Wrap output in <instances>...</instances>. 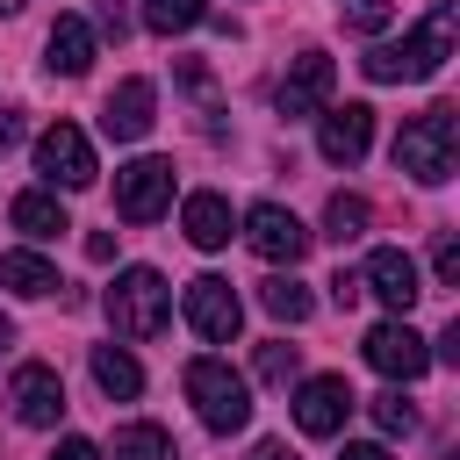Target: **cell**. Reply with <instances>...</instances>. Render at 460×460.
Returning a JSON list of instances; mask_svg holds the SVG:
<instances>
[{
	"mask_svg": "<svg viewBox=\"0 0 460 460\" xmlns=\"http://www.w3.org/2000/svg\"><path fill=\"white\" fill-rule=\"evenodd\" d=\"M36 172L50 180V187H93V144H86V129L79 122H50L43 137H36Z\"/></svg>",
	"mask_w": 460,
	"mask_h": 460,
	"instance_id": "cell-6",
	"label": "cell"
},
{
	"mask_svg": "<svg viewBox=\"0 0 460 460\" xmlns=\"http://www.w3.org/2000/svg\"><path fill=\"white\" fill-rule=\"evenodd\" d=\"M359 295H367V288H359V273H338V280H331V302H338V309H352Z\"/></svg>",
	"mask_w": 460,
	"mask_h": 460,
	"instance_id": "cell-30",
	"label": "cell"
},
{
	"mask_svg": "<svg viewBox=\"0 0 460 460\" xmlns=\"http://www.w3.org/2000/svg\"><path fill=\"white\" fill-rule=\"evenodd\" d=\"M7 402H14V417H22V424H58V417H65V381H58L43 359H29V367H14Z\"/></svg>",
	"mask_w": 460,
	"mask_h": 460,
	"instance_id": "cell-14",
	"label": "cell"
},
{
	"mask_svg": "<svg viewBox=\"0 0 460 460\" xmlns=\"http://www.w3.org/2000/svg\"><path fill=\"white\" fill-rule=\"evenodd\" d=\"M259 302H266V316H280V323H302L316 302H309V288L302 280H288V273H273V280H259Z\"/></svg>",
	"mask_w": 460,
	"mask_h": 460,
	"instance_id": "cell-22",
	"label": "cell"
},
{
	"mask_svg": "<svg viewBox=\"0 0 460 460\" xmlns=\"http://www.w3.org/2000/svg\"><path fill=\"white\" fill-rule=\"evenodd\" d=\"M115 460H180V446L158 424H122L115 431Z\"/></svg>",
	"mask_w": 460,
	"mask_h": 460,
	"instance_id": "cell-21",
	"label": "cell"
},
{
	"mask_svg": "<svg viewBox=\"0 0 460 460\" xmlns=\"http://www.w3.org/2000/svg\"><path fill=\"white\" fill-rule=\"evenodd\" d=\"M338 460H388V446H374V438H359V446H345Z\"/></svg>",
	"mask_w": 460,
	"mask_h": 460,
	"instance_id": "cell-36",
	"label": "cell"
},
{
	"mask_svg": "<svg viewBox=\"0 0 460 460\" xmlns=\"http://www.w3.org/2000/svg\"><path fill=\"white\" fill-rule=\"evenodd\" d=\"M338 7H345V0H338Z\"/></svg>",
	"mask_w": 460,
	"mask_h": 460,
	"instance_id": "cell-39",
	"label": "cell"
},
{
	"mask_svg": "<svg viewBox=\"0 0 460 460\" xmlns=\"http://www.w3.org/2000/svg\"><path fill=\"white\" fill-rule=\"evenodd\" d=\"M453 36H460L453 0H431V7H424V22H417L410 36H395V43H374V50L359 58V72H367L374 86H395V79H431V72L453 58Z\"/></svg>",
	"mask_w": 460,
	"mask_h": 460,
	"instance_id": "cell-1",
	"label": "cell"
},
{
	"mask_svg": "<svg viewBox=\"0 0 460 460\" xmlns=\"http://www.w3.org/2000/svg\"><path fill=\"white\" fill-rule=\"evenodd\" d=\"M194 22H208V0H144V29H158V36H180Z\"/></svg>",
	"mask_w": 460,
	"mask_h": 460,
	"instance_id": "cell-23",
	"label": "cell"
},
{
	"mask_svg": "<svg viewBox=\"0 0 460 460\" xmlns=\"http://www.w3.org/2000/svg\"><path fill=\"white\" fill-rule=\"evenodd\" d=\"M180 230H187V244H201V252H223V244L237 237V216H230V201H223V194H187V208H180Z\"/></svg>",
	"mask_w": 460,
	"mask_h": 460,
	"instance_id": "cell-16",
	"label": "cell"
},
{
	"mask_svg": "<svg viewBox=\"0 0 460 460\" xmlns=\"http://www.w3.org/2000/svg\"><path fill=\"white\" fill-rule=\"evenodd\" d=\"M172 208V165L165 158H129L115 172V216L122 223H158Z\"/></svg>",
	"mask_w": 460,
	"mask_h": 460,
	"instance_id": "cell-5",
	"label": "cell"
},
{
	"mask_svg": "<svg viewBox=\"0 0 460 460\" xmlns=\"http://www.w3.org/2000/svg\"><path fill=\"white\" fill-rule=\"evenodd\" d=\"M86 259H93V266H108V259H115V237H108V230H93V237H86Z\"/></svg>",
	"mask_w": 460,
	"mask_h": 460,
	"instance_id": "cell-33",
	"label": "cell"
},
{
	"mask_svg": "<svg viewBox=\"0 0 460 460\" xmlns=\"http://www.w3.org/2000/svg\"><path fill=\"white\" fill-rule=\"evenodd\" d=\"M323 237H331V244L367 237V201H359V194H331V208H323Z\"/></svg>",
	"mask_w": 460,
	"mask_h": 460,
	"instance_id": "cell-24",
	"label": "cell"
},
{
	"mask_svg": "<svg viewBox=\"0 0 460 460\" xmlns=\"http://www.w3.org/2000/svg\"><path fill=\"white\" fill-rule=\"evenodd\" d=\"M43 50H50V72H65V79H86V72H93V29H86L79 14H58Z\"/></svg>",
	"mask_w": 460,
	"mask_h": 460,
	"instance_id": "cell-17",
	"label": "cell"
},
{
	"mask_svg": "<svg viewBox=\"0 0 460 460\" xmlns=\"http://www.w3.org/2000/svg\"><path fill=\"white\" fill-rule=\"evenodd\" d=\"M359 288H367L374 302H388L395 316H410V309H417V295H424V280H417V259H410V252H395V244L367 252V273H359Z\"/></svg>",
	"mask_w": 460,
	"mask_h": 460,
	"instance_id": "cell-11",
	"label": "cell"
},
{
	"mask_svg": "<svg viewBox=\"0 0 460 460\" xmlns=\"http://www.w3.org/2000/svg\"><path fill=\"white\" fill-rule=\"evenodd\" d=\"M367 367H374V374H388V381H417V374L431 367V345H424L402 316H388V323H374V331H367Z\"/></svg>",
	"mask_w": 460,
	"mask_h": 460,
	"instance_id": "cell-10",
	"label": "cell"
},
{
	"mask_svg": "<svg viewBox=\"0 0 460 460\" xmlns=\"http://www.w3.org/2000/svg\"><path fill=\"white\" fill-rule=\"evenodd\" d=\"M352 388H345V374H309L302 388H295V424L309 431V438H338L345 431V417H352Z\"/></svg>",
	"mask_w": 460,
	"mask_h": 460,
	"instance_id": "cell-8",
	"label": "cell"
},
{
	"mask_svg": "<svg viewBox=\"0 0 460 460\" xmlns=\"http://www.w3.org/2000/svg\"><path fill=\"white\" fill-rule=\"evenodd\" d=\"M453 151H460V108L453 101H431L424 115H410L395 129V172H410L417 187L453 180Z\"/></svg>",
	"mask_w": 460,
	"mask_h": 460,
	"instance_id": "cell-2",
	"label": "cell"
},
{
	"mask_svg": "<svg viewBox=\"0 0 460 460\" xmlns=\"http://www.w3.org/2000/svg\"><path fill=\"white\" fill-rule=\"evenodd\" d=\"M22 7H29V0H0V14H22Z\"/></svg>",
	"mask_w": 460,
	"mask_h": 460,
	"instance_id": "cell-37",
	"label": "cell"
},
{
	"mask_svg": "<svg viewBox=\"0 0 460 460\" xmlns=\"http://www.w3.org/2000/svg\"><path fill=\"white\" fill-rule=\"evenodd\" d=\"M93 381H101V395H115V402L144 395V367H137L122 345H93Z\"/></svg>",
	"mask_w": 460,
	"mask_h": 460,
	"instance_id": "cell-19",
	"label": "cell"
},
{
	"mask_svg": "<svg viewBox=\"0 0 460 460\" xmlns=\"http://www.w3.org/2000/svg\"><path fill=\"white\" fill-rule=\"evenodd\" d=\"M108 323H115L122 338H158V331L172 323V288H165V273H151V266L115 273V288H108Z\"/></svg>",
	"mask_w": 460,
	"mask_h": 460,
	"instance_id": "cell-4",
	"label": "cell"
},
{
	"mask_svg": "<svg viewBox=\"0 0 460 460\" xmlns=\"http://www.w3.org/2000/svg\"><path fill=\"white\" fill-rule=\"evenodd\" d=\"M7 338H14V323H7V316H0V345H7Z\"/></svg>",
	"mask_w": 460,
	"mask_h": 460,
	"instance_id": "cell-38",
	"label": "cell"
},
{
	"mask_svg": "<svg viewBox=\"0 0 460 460\" xmlns=\"http://www.w3.org/2000/svg\"><path fill=\"white\" fill-rule=\"evenodd\" d=\"M50 460H101V446H93V438H58Z\"/></svg>",
	"mask_w": 460,
	"mask_h": 460,
	"instance_id": "cell-31",
	"label": "cell"
},
{
	"mask_svg": "<svg viewBox=\"0 0 460 460\" xmlns=\"http://www.w3.org/2000/svg\"><path fill=\"white\" fill-rule=\"evenodd\" d=\"M252 460H295V453H288V438H259V446H252Z\"/></svg>",
	"mask_w": 460,
	"mask_h": 460,
	"instance_id": "cell-35",
	"label": "cell"
},
{
	"mask_svg": "<svg viewBox=\"0 0 460 460\" xmlns=\"http://www.w3.org/2000/svg\"><path fill=\"white\" fill-rule=\"evenodd\" d=\"M331 86H338V65H331L323 50H302V58L288 65V79H280L273 101H280V115L295 122V115H316V108L331 101Z\"/></svg>",
	"mask_w": 460,
	"mask_h": 460,
	"instance_id": "cell-12",
	"label": "cell"
},
{
	"mask_svg": "<svg viewBox=\"0 0 460 460\" xmlns=\"http://www.w3.org/2000/svg\"><path fill=\"white\" fill-rule=\"evenodd\" d=\"M14 144H22V115H7V108H0V151H14Z\"/></svg>",
	"mask_w": 460,
	"mask_h": 460,
	"instance_id": "cell-34",
	"label": "cell"
},
{
	"mask_svg": "<svg viewBox=\"0 0 460 460\" xmlns=\"http://www.w3.org/2000/svg\"><path fill=\"white\" fill-rule=\"evenodd\" d=\"M0 288H14V295H58L65 280H58V266L50 259H36V252H0Z\"/></svg>",
	"mask_w": 460,
	"mask_h": 460,
	"instance_id": "cell-18",
	"label": "cell"
},
{
	"mask_svg": "<svg viewBox=\"0 0 460 460\" xmlns=\"http://www.w3.org/2000/svg\"><path fill=\"white\" fill-rule=\"evenodd\" d=\"M180 79H187L194 93H208V65H201V58H180Z\"/></svg>",
	"mask_w": 460,
	"mask_h": 460,
	"instance_id": "cell-32",
	"label": "cell"
},
{
	"mask_svg": "<svg viewBox=\"0 0 460 460\" xmlns=\"http://www.w3.org/2000/svg\"><path fill=\"white\" fill-rule=\"evenodd\" d=\"M7 216H14V230H22V237H58V230H72L58 194H14V208H7Z\"/></svg>",
	"mask_w": 460,
	"mask_h": 460,
	"instance_id": "cell-20",
	"label": "cell"
},
{
	"mask_svg": "<svg viewBox=\"0 0 460 460\" xmlns=\"http://www.w3.org/2000/svg\"><path fill=\"white\" fill-rule=\"evenodd\" d=\"M374 424H381L388 438H410V431H417V402H410L402 388H381V395H374Z\"/></svg>",
	"mask_w": 460,
	"mask_h": 460,
	"instance_id": "cell-25",
	"label": "cell"
},
{
	"mask_svg": "<svg viewBox=\"0 0 460 460\" xmlns=\"http://www.w3.org/2000/svg\"><path fill=\"white\" fill-rule=\"evenodd\" d=\"M122 29H129V14H122V0H101V36H115V43H122Z\"/></svg>",
	"mask_w": 460,
	"mask_h": 460,
	"instance_id": "cell-29",
	"label": "cell"
},
{
	"mask_svg": "<svg viewBox=\"0 0 460 460\" xmlns=\"http://www.w3.org/2000/svg\"><path fill=\"white\" fill-rule=\"evenodd\" d=\"M180 309H187V323H194L208 345H230V338H237V323H244V302L230 295V280H223V273L187 280V302H180Z\"/></svg>",
	"mask_w": 460,
	"mask_h": 460,
	"instance_id": "cell-7",
	"label": "cell"
},
{
	"mask_svg": "<svg viewBox=\"0 0 460 460\" xmlns=\"http://www.w3.org/2000/svg\"><path fill=\"white\" fill-rule=\"evenodd\" d=\"M180 388H187L194 417H201L216 438H230V431L252 424V388H244V374H230V359H187Z\"/></svg>",
	"mask_w": 460,
	"mask_h": 460,
	"instance_id": "cell-3",
	"label": "cell"
},
{
	"mask_svg": "<svg viewBox=\"0 0 460 460\" xmlns=\"http://www.w3.org/2000/svg\"><path fill=\"white\" fill-rule=\"evenodd\" d=\"M431 273H438V288H460V237L453 230L431 237Z\"/></svg>",
	"mask_w": 460,
	"mask_h": 460,
	"instance_id": "cell-27",
	"label": "cell"
},
{
	"mask_svg": "<svg viewBox=\"0 0 460 460\" xmlns=\"http://www.w3.org/2000/svg\"><path fill=\"white\" fill-rule=\"evenodd\" d=\"M374 144V108L367 101H345V108H323V129H316V151L331 165H359Z\"/></svg>",
	"mask_w": 460,
	"mask_h": 460,
	"instance_id": "cell-13",
	"label": "cell"
},
{
	"mask_svg": "<svg viewBox=\"0 0 460 460\" xmlns=\"http://www.w3.org/2000/svg\"><path fill=\"white\" fill-rule=\"evenodd\" d=\"M252 367H259V381H295L302 345H280V338H273V345H259V359H252Z\"/></svg>",
	"mask_w": 460,
	"mask_h": 460,
	"instance_id": "cell-26",
	"label": "cell"
},
{
	"mask_svg": "<svg viewBox=\"0 0 460 460\" xmlns=\"http://www.w3.org/2000/svg\"><path fill=\"white\" fill-rule=\"evenodd\" d=\"M151 108H158V93H151V79H122V86L108 93V108H101V129H108L115 144H137V137H144V129L158 122Z\"/></svg>",
	"mask_w": 460,
	"mask_h": 460,
	"instance_id": "cell-15",
	"label": "cell"
},
{
	"mask_svg": "<svg viewBox=\"0 0 460 460\" xmlns=\"http://www.w3.org/2000/svg\"><path fill=\"white\" fill-rule=\"evenodd\" d=\"M244 244H252L266 266H295V259L309 252V230L295 223V208H280V201H259V208L244 216Z\"/></svg>",
	"mask_w": 460,
	"mask_h": 460,
	"instance_id": "cell-9",
	"label": "cell"
},
{
	"mask_svg": "<svg viewBox=\"0 0 460 460\" xmlns=\"http://www.w3.org/2000/svg\"><path fill=\"white\" fill-rule=\"evenodd\" d=\"M388 14H395L388 0H352V7H345V29H359V36H374V29H388Z\"/></svg>",
	"mask_w": 460,
	"mask_h": 460,
	"instance_id": "cell-28",
	"label": "cell"
}]
</instances>
